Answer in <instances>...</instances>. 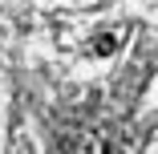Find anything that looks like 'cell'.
<instances>
[{"instance_id":"obj_2","label":"cell","mask_w":158,"mask_h":154,"mask_svg":"<svg viewBox=\"0 0 158 154\" xmlns=\"http://www.w3.org/2000/svg\"><path fill=\"white\" fill-rule=\"evenodd\" d=\"M118 49H122V33H118V28L93 37V53H98V57H110V53H118Z\"/></svg>"},{"instance_id":"obj_1","label":"cell","mask_w":158,"mask_h":154,"mask_svg":"<svg viewBox=\"0 0 158 154\" xmlns=\"http://www.w3.org/2000/svg\"><path fill=\"white\" fill-rule=\"evenodd\" d=\"M69 154H110V142L102 130H77L69 138Z\"/></svg>"}]
</instances>
